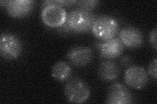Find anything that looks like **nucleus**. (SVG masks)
<instances>
[{"label":"nucleus","mask_w":157,"mask_h":104,"mask_svg":"<svg viewBox=\"0 0 157 104\" xmlns=\"http://www.w3.org/2000/svg\"><path fill=\"white\" fill-rule=\"evenodd\" d=\"M43 5L41 16L44 23L51 27H62L66 22L67 14L64 8L47 1L43 2Z\"/></svg>","instance_id":"4"},{"label":"nucleus","mask_w":157,"mask_h":104,"mask_svg":"<svg viewBox=\"0 0 157 104\" xmlns=\"http://www.w3.org/2000/svg\"><path fill=\"white\" fill-rule=\"evenodd\" d=\"M96 18V15L92 12L77 8L67 14L66 22L62 27L67 33H88L92 31Z\"/></svg>","instance_id":"1"},{"label":"nucleus","mask_w":157,"mask_h":104,"mask_svg":"<svg viewBox=\"0 0 157 104\" xmlns=\"http://www.w3.org/2000/svg\"><path fill=\"white\" fill-rule=\"evenodd\" d=\"M156 57H155L153 60H152L150 63L149 67H148V73L150 76L153 77L155 80H156Z\"/></svg>","instance_id":"15"},{"label":"nucleus","mask_w":157,"mask_h":104,"mask_svg":"<svg viewBox=\"0 0 157 104\" xmlns=\"http://www.w3.org/2000/svg\"><path fill=\"white\" fill-rule=\"evenodd\" d=\"M119 30V26L117 21L114 18L107 15L97 17L92 28L94 37L103 42L115 38Z\"/></svg>","instance_id":"3"},{"label":"nucleus","mask_w":157,"mask_h":104,"mask_svg":"<svg viewBox=\"0 0 157 104\" xmlns=\"http://www.w3.org/2000/svg\"><path fill=\"white\" fill-rule=\"evenodd\" d=\"M119 38L124 46L130 48L140 47L144 42V36L139 29L135 27H126L121 29Z\"/></svg>","instance_id":"11"},{"label":"nucleus","mask_w":157,"mask_h":104,"mask_svg":"<svg viewBox=\"0 0 157 104\" xmlns=\"http://www.w3.org/2000/svg\"><path fill=\"white\" fill-rule=\"evenodd\" d=\"M133 100L131 92L122 84L115 83L108 87L105 103L129 104L133 103Z\"/></svg>","instance_id":"6"},{"label":"nucleus","mask_w":157,"mask_h":104,"mask_svg":"<svg viewBox=\"0 0 157 104\" xmlns=\"http://www.w3.org/2000/svg\"><path fill=\"white\" fill-rule=\"evenodd\" d=\"M34 3L33 0H9L6 8L9 16L14 18H22L32 12Z\"/></svg>","instance_id":"10"},{"label":"nucleus","mask_w":157,"mask_h":104,"mask_svg":"<svg viewBox=\"0 0 157 104\" xmlns=\"http://www.w3.org/2000/svg\"><path fill=\"white\" fill-rule=\"evenodd\" d=\"M156 36H157V30L156 28L153 29V31H151L149 34V43L151 44V46L153 47L155 50L156 51L157 49V46H156Z\"/></svg>","instance_id":"17"},{"label":"nucleus","mask_w":157,"mask_h":104,"mask_svg":"<svg viewBox=\"0 0 157 104\" xmlns=\"http://www.w3.org/2000/svg\"><path fill=\"white\" fill-rule=\"evenodd\" d=\"M124 81L128 86L137 90L144 88L149 81L148 74L140 66H132L126 69L124 75Z\"/></svg>","instance_id":"7"},{"label":"nucleus","mask_w":157,"mask_h":104,"mask_svg":"<svg viewBox=\"0 0 157 104\" xmlns=\"http://www.w3.org/2000/svg\"><path fill=\"white\" fill-rule=\"evenodd\" d=\"M71 74L70 64L64 61H58L52 68V76L56 80L63 81L67 80Z\"/></svg>","instance_id":"13"},{"label":"nucleus","mask_w":157,"mask_h":104,"mask_svg":"<svg viewBox=\"0 0 157 104\" xmlns=\"http://www.w3.org/2000/svg\"><path fill=\"white\" fill-rule=\"evenodd\" d=\"M99 2L97 0H82V1H77V8L86 10V11H91V10L94 9L98 6Z\"/></svg>","instance_id":"14"},{"label":"nucleus","mask_w":157,"mask_h":104,"mask_svg":"<svg viewBox=\"0 0 157 104\" xmlns=\"http://www.w3.org/2000/svg\"><path fill=\"white\" fill-rule=\"evenodd\" d=\"M47 2L48 3L57 4L61 7L70 6L73 4L77 3V1H76V0H73V1H71V0H55V1H53L52 0V1H51V0H50V1H47Z\"/></svg>","instance_id":"16"},{"label":"nucleus","mask_w":157,"mask_h":104,"mask_svg":"<svg viewBox=\"0 0 157 104\" xmlns=\"http://www.w3.org/2000/svg\"><path fill=\"white\" fill-rule=\"evenodd\" d=\"M22 44L21 40L13 34L2 33L0 37V54L8 60L15 59L21 55Z\"/></svg>","instance_id":"5"},{"label":"nucleus","mask_w":157,"mask_h":104,"mask_svg":"<svg viewBox=\"0 0 157 104\" xmlns=\"http://www.w3.org/2000/svg\"><path fill=\"white\" fill-rule=\"evenodd\" d=\"M100 56L105 59H114L123 53L124 46L119 38L115 37L111 40L97 44Z\"/></svg>","instance_id":"8"},{"label":"nucleus","mask_w":157,"mask_h":104,"mask_svg":"<svg viewBox=\"0 0 157 104\" xmlns=\"http://www.w3.org/2000/svg\"><path fill=\"white\" fill-rule=\"evenodd\" d=\"M98 76L101 80L105 81H113L119 77L120 68L115 63L107 61L102 62L98 70Z\"/></svg>","instance_id":"12"},{"label":"nucleus","mask_w":157,"mask_h":104,"mask_svg":"<svg viewBox=\"0 0 157 104\" xmlns=\"http://www.w3.org/2000/svg\"><path fill=\"white\" fill-rule=\"evenodd\" d=\"M90 95V87L84 80L78 77L68 79L64 87V95L69 102L85 103L89 98Z\"/></svg>","instance_id":"2"},{"label":"nucleus","mask_w":157,"mask_h":104,"mask_svg":"<svg viewBox=\"0 0 157 104\" xmlns=\"http://www.w3.org/2000/svg\"><path fill=\"white\" fill-rule=\"evenodd\" d=\"M67 59L72 65L82 67L90 64L93 58L92 49L86 46H76L70 49L66 55Z\"/></svg>","instance_id":"9"}]
</instances>
